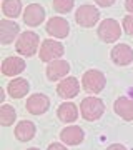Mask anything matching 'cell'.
Masks as SVG:
<instances>
[{
    "instance_id": "cell-1",
    "label": "cell",
    "mask_w": 133,
    "mask_h": 150,
    "mask_svg": "<svg viewBox=\"0 0 133 150\" xmlns=\"http://www.w3.org/2000/svg\"><path fill=\"white\" fill-rule=\"evenodd\" d=\"M80 110H82V117L85 118V120L93 122V120H98L103 115V112H105V103L98 97H87V98L82 100Z\"/></svg>"
},
{
    "instance_id": "cell-2",
    "label": "cell",
    "mask_w": 133,
    "mask_h": 150,
    "mask_svg": "<svg viewBox=\"0 0 133 150\" xmlns=\"http://www.w3.org/2000/svg\"><path fill=\"white\" fill-rule=\"evenodd\" d=\"M38 45H40V37L35 32L27 30L17 40V52L25 57H32L33 54H37Z\"/></svg>"
},
{
    "instance_id": "cell-3",
    "label": "cell",
    "mask_w": 133,
    "mask_h": 150,
    "mask_svg": "<svg viewBox=\"0 0 133 150\" xmlns=\"http://www.w3.org/2000/svg\"><path fill=\"white\" fill-rule=\"evenodd\" d=\"M82 85L88 93H100L106 85V79L100 70H87L82 77Z\"/></svg>"
},
{
    "instance_id": "cell-4",
    "label": "cell",
    "mask_w": 133,
    "mask_h": 150,
    "mask_svg": "<svg viewBox=\"0 0 133 150\" xmlns=\"http://www.w3.org/2000/svg\"><path fill=\"white\" fill-rule=\"evenodd\" d=\"M122 35V27L117 20L113 18H105L98 25V37L106 43H112V42H117L118 38Z\"/></svg>"
},
{
    "instance_id": "cell-5",
    "label": "cell",
    "mask_w": 133,
    "mask_h": 150,
    "mask_svg": "<svg viewBox=\"0 0 133 150\" xmlns=\"http://www.w3.org/2000/svg\"><path fill=\"white\" fill-rule=\"evenodd\" d=\"M65 48L63 45L57 40H43L42 47H40V52H38V57L42 62H53V60H58L62 55H63Z\"/></svg>"
},
{
    "instance_id": "cell-6",
    "label": "cell",
    "mask_w": 133,
    "mask_h": 150,
    "mask_svg": "<svg viewBox=\"0 0 133 150\" xmlns=\"http://www.w3.org/2000/svg\"><path fill=\"white\" fill-rule=\"evenodd\" d=\"M98 18H100V12L93 5H82L77 10V13H75L77 23L82 25V27H85V28L93 27L96 22H98Z\"/></svg>"
},
{
    "instance_id": "cell-7",
    "label": "cell",
    "mask_w": 133,
    "mask_h": 150,
    "mask_svg": "<svg viewBox=\"0 0 133 150\" xmlns=\"http://www.w3.org/2000/svg\"><path fill=\"white\" fill-rule=\"evenodd\" d=\"M47 33L55 38H65L70 33V23L63 17H52L47 22Z\"/></svg>"
},
{
    "instance_id": "cell-8",
    "label": "cell",
    "mask_w": 133,
    "mask_h": 150,
    "mask_svg": "<svg viewBox=\"0 0 133 150\" xmlns=\"http://www.w3.org/2000/svg\"><path fill=\"white\" fill-rule=\"evenodd\" d=\"M50 107V100H48L47 95H43V93H33V95L28 97V100H27V112L33 113V115H42L45 113Z\"/></svg>"
},
{
    "instance_id": "cell-9",
    "label": "cell",
    "mask_w": 133,
    "mask_h": 150,
    "mask_svg": "<svg viewBox=\"0 0 133 150\" xmlns=\"http://www.w3.org/2000/svg\"><path fill=\"white\" fill-rule=\"evenodd\" d=\"M57 92H58V95L62 98H73V97H77L80 92L78 79H75V77H65L63 80L58 83Z\"/></svg>"
},
{
    "instance_id": "cell-10",
    "label": "cell",
    "mask_w": 133,
    "mask_h": 150,
    "mask_svg": "<svg viewBox=\"0 0 133 150\" xmlns=\"http://www.w3.org/2000/svg\"><path fill=\"white\" fill-rule=\"evenodd\" d=\"M112 60L117 65H128L133 62V50L127 43H118L112 50Z\"/></svg>"
},
{
    "instance_id": "cell-11",
    "label": "cell",
    "mask_w": 133,
    "mask_h": 150,
    "mask_svg": "<svg viewBox=\"0 0 133 150\" xmlns=\"http://www.w3.org/2000/svg\"><path fill=\"white\" fill-rule=\"evenodd\" d=\"M45 18V10L38 4H32L28 5L23 12V22H25L28 27H37L40 25Z\"/></svg>"
},
{
    "instance_id": "cell-12",
    "label": "cell",
    "mask_w": 133,
    "mask_h": 150,
    "mask_svg": "<svg viewBox=\"0 0 133 150\" xmlns=\"http://www.w3.org/2000/svg\"><path fill=\"white\" fill-rule=\"evenodd\" d=\"M70 70V64L65 62V60H53L50 62L47 67V77L48 80H60V79H65L67 74Z\"/></svg>"
},
{
    "instance_id": "cell-13",
    "label": "cell",
    "mask_w": 133,
    "mask_h": 150,
    "mask_svg": "<svg viewBox=\"0 0 133 150\" xmlns=\"http://www.w3.org/2000/svg\"><path fill=\"white\" fill-rule=\"evenodd\" d=\"M20 32V27L12 20H2L0 23V40L2 45H10Z\"/></svg>"
},
{
    "instance_id": "cell-14",
    "label": "cell",
    "mask_w": 133,
    "mask_h": 150,
    "mask_svg": "<svg viewBox=\"0 0 133 150\" xmlns=\"http://www.w3.org/2000/svg\"><path fill=\"white\" fill-rule=\"evenodd\" d=\"M60 139H62V142L67 144V145H78V144L83 142V139H85V132L82 130V127L70 125V127L62 130Z\"/></svg>"
},
{
    "instance_id": "cell-15",
    "label": "cell",
    "mask_w": 133,
    "mask_h": 150,
    "mask_svg": "<svg viewBox=\"0 0 133 150\" xmlns=\"http://www.w3.org/2000/svg\"><path fill=\"white\" fill-rule=\"evenodd\" d=\"M25 70V60L20 57H8L2 62V74L7 77H15Z\"/></svg>"
},
{
    "instance_id": "cell-16",
    "label": "cell",
    "mask_w": 133,
    "mask_h": 150,
    "mask_svg": "<svg viewBox=\"0 0 133 150\" xmlns=\"http://www.w3.org/2000/svg\"><path fill=\"white\" fill-rule=\"evenodd\" d=\"M115 112L123 120H133V100L128 97H120L115 102Z\"/></svg>"
},
{
    "instance_id": "cell-17",
    "label": "cell",
    "mask_w": 133,
    "mask_h": 150,
    "mask_svg": "<svg viewBox=\"0 0 133 150\" xmlns=\"http://www.w3.org/2000/svg\"><path fill=\"white\" fill-rule=\"evenodd\" d=\"M15 137L20 142H28L35 137V125L30 120H22L15 127Z\"/></svg>"
},
{
    "instance_id": "cell-18",
    "label": "cell",
    "mask_w": 133,
    "mask_h": 150,
    "mask_svg": "<svg viewBox=\"0 0 133 150\" xmlns=\"http://www.w3.org/2000/svg\"><path fill=\"white\" fill-rule=\"evenodd\" d=\"M57 115H58V118L62 120V122L72 123V122H75V120L78 118V108H77V105H75V103L65 102V103H62V105L58 107Z\"/></svg>"
},
{
    "instance_id": "cell-19",
    "label": "cell",
    "mask_w": 133,
    "mask_h": 150,
    "mask_svg": "<svg viewBox=\"0 0 133 150\" xmlns=\"http://www.w3.org/2000/svg\"><path fill=\"white\" fill-rule=\"evenodd\" d=\"M28 88H30V85H28V82H27L25 79L10 80V83L7 87L10 97H13V98H22V97H25L27 93H28Z\"/></svg>"
},
{
    "instance_id": "cell-20",
    "label": "cell",
    "mask_w": 133,
    "mask_h": 150,
    "mask_svg": "<svg viewBox=\"0 0 133 150\" xmlns=\"http://www.w3.org/2000/svg\"><path fill=\"white\" fill-rule=\"evenodd\" d=\"M2 10L8 18H15V17L20 15L22 10V2L20 0H4L2 4Z\"/></svg>"
},
{
    "instance_id": "cell-21",
    "label": "cell",
    "mask_w": 133,
    "mask_h": 150,
    "mask_svg": "<svg viewBox=\"0 0 133 150\" xmlns=\"http://www.w3.org/2000/svg\"><path fill=\"white\" fill-rule=\"evenodd\" d=\"M15 108L12 107V105H2V108H0V122H2V125L4 127H8V125H12V123L15 122Z\"/></svg>"
},
{
    "instance_id": "cell-22",
    "label": "cell",
    "mask_w": 133,
    "mask_h": 150,
    "mask_svg": "<svg viewBox=\"0 0 133 150\" xmlns=\"http://www.w3.org/2000/svg\"><path fill=\"white\" fill-rule=\"evenodd\" d=\"M75 0H53V8L58 13H67L73 8Z\"/></svg>"
},
{
    "instance_id": "cell-23",
    "label": "cell",
    "mask_w": 133,
    "mask_h": 150,
    "mask_svg": "<svg viewBox=\"0 0 133 150\" xmlns=\"http://www.w3.org/2000/svg\"><path fill=\"white\" fill-rule=\"evenodd\" d=\"M123 30L128 35H133V15H127L123 18Z\"/></svg>"
},
{
    "instance_id": "cell-24",
    "label": "cell",
    "mask_w": 133,
    "mask_h": 150,
    "mask_svg": "<svg viewBox=\"0 0 133 150\" xmlns=\"http://www.w3.org/2000/svg\"><path fill=\"white\" fill-rule=\"evenodd\" d=\"M95 2L100 7H110V5H113V4H115V0H95Z\"/></svg>"
},
{
    "instance_id": "cell-25",
    "label": "cell",
    "mask_w": 133,
    "mask_h": 150,
    "mask_svg": "<svg viewBox=\"0 0 133 150\" xmlns=\"http://www.w3.org/2000/svg\"><path fill=\"white\" fill-rule=\"evenodd\" d=\"M106 150H127V147L122 145V144H113V145H110Z\"/></svg>"
},
{
    "instance_id": "cell-26",
    "label": "cell",
    "mask_w": 133,
    "mask_h": 150,
    "mask_svg": "<svg viewBox=\"0 0 133 150\" xmlns=\"http://www.w3.org/2000/svg\"><path fill=\"white\" fill-rule=\"evenodd\" d=\"M48 150H67V147H63L62 144H50Z\"/></svg>"
},
{
    "instance_id": "cell-27",
    "label": "cell",
    "mask_w": 133,
    "mask_h": 150,
    "mask_svg": "<svg viewBox=\"0 0 133 150\" xmlns=\"http://www.w3.org/2000/svg\"><path fill=\"white\" fill-rule=\"evenodd\" d=\"M125 7H127L128 12H132L133 13V0H125Z\"/></svg>"
},
{
    "instance_id": "cell-28",
    "label": "cell",
    "mask_w": 133,
    "mask_h": 150,
    "mask_svg": "<svg viewBox=\"0 0 133 150\" xmlns=\"http://www.w3.org/2000/svg\"><path fill=\"white\" fill-rule=\"evenodd\" d=\"M28 150H40V149H28Z\"/></svg>"
}]
</instances>
